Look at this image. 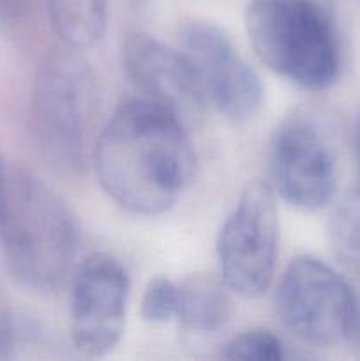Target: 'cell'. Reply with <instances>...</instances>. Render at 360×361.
Instances as JSON below:
<instances>
[{"label": "cell", "instance_id": "4", "mask_svg": "<svg viewBox=\"0 0 360 361\" xmlns=\"http://www.w3.org/2000/svg\"><path fill=\"white\" fill-rule=\"evenodd\" d=\"M80 49H60L37 67L32 118L42 154L52 166L74 173L83 166L94 106V76Z\"/></svg>", "mask_w": 360, "mask_h": 361}, {"label": "cell", "instance_id": "6", "mask_svg": "<svg viewBox=\"0 0 360 361\" xmlns=\"http://www.w3.org/2000/svg\"><path fill=\"white\" fill-rule=\"evenodd\" d=\"M219 277L242 298H260L274 281L279 254V214L274 190L251 182L226 217L217 243Z\"/></svg>", "mask_w": 360, "mask_h": 361}, {"label": "cell", "instance_id": "12", "mask_svg": "<svg viewBox=\"0 0 360 361\" xmlns=\"http://www.w3.org/2000/svg\"><path fill=\"white\" fill-rule=\"evenodd\" d=\"M49 20L69 48L85 49L102 39L108 25V0H46Z\"/></svg>", "mask_w": 360, "mask_h": 361}, {"label": "cell", "instance_id": "3", "mask_svg": "<svg viewBox=\"0 0 360 361\" xmlns=\"http://www.w3.org/2000/svg\"><path fill=\"white\" fill-rule=\"evenodd\" d=\"M246 32L258 59L295 87L321 92L337 80V35L314 0H251Z\"/></svg>", "mask_w": 360, "mask_h": 361}, {"label": "cell", "instance_id": "8", "mask_svg": "<svg viewBox=\"0 0 360 361\" xmlns=\"http://www.w3.org/2000/svg\"><path fill=\"white\" fill-rule=\"evenodd\" d=\"M272 190L300 212H320L337 189V166L327 140L306 116L277 123L268 145Z\"/></svg>", "mask_w": 360, "mask_h": 361}, {"label": "cell", "instance_id": "7", "mask_svg": "<svg viewBox=\"0 0 360 361\" xmlns=\"http://www.w3.org/2000/svg\"><path fill=\"white\" fill-rule=\"evenodd\" d=\"M179 51L189 63L207 104L232 122L256 116L263 104V83L224 30L208 21H189L179 32Z\"/></svg>", "mask_w": 360, "mask_h": 361}, {"label": "cell", "instance_id": "9", "mask_svg": "<svg viewBox=\"0 0 360 361\" xmlns=\"http://www.w3.org/2000/svg\"><path fill=\"white\" fill-rule=\"evenodd\" d=\"M129 275L106 252L85 257L71 286V342L87 358H101L116 348L126 328Z\"/></svg>", "mask_w": 360, "mask_h": 361}, {"label": "cell", "instance_id": "11", "mask_svg": "<svg viewBox=\"0 0 360 361\" xmlns=\"http://www.w3.org/2000/svg\"><path fill=\"white\" fill-rule=\"evenodd\" d=\"M232 317L228 286L221 277L196 274L179 282L175 321L182 334L203 338L215 335Z\"/></svg>", "mask_w": 360, "mask_h": 361}, {"label": "cell", "instance_id": "1", "mask_svg": "<svg viewBox=\"0 0 360 361\" xmlns=\"http://www.w3.org/2000/svg\"><path fill=\"white\" fill-rule=\"evenodd\" d=\"M94 169L99 185L120 208L154 217L172 210L189 189L196 154L179 116L148 99H134L102 127Z\"/></svg>", "mask_w": 360, "mask_h": 361}, {"label": "cell", "instance_id": "15", "mask_svg": "<svg viewBox=\"0 0 360 361\" xmlns=\"http://www.w3.org/2000/svg\"><path fill=\"white\" fill-rule=\"evenodd\" d=\"M179 302V282L166 277H155L145 288L141 296V316L152 324H166L175 321Z\"/></svg>", "mask_w": 360, "mask_h": 361}, {"label": "cell", "instance_id": "2", "mask_svg": "<svg viewBox=\"0 0 360 361\" xmlns=\"http://www.w3.org/2000/svg\"><path fill=\"white\" fill-rule=\"evenodd\" d=\"M80 231L74 215L44 182L9 168L0 197V249L20 284L56 291L74 268Z\"/></svg>", "mask_w": 360, "mask_h": 361}, {"label": "cell", "instance_id": "13", "mask_svg": "<svg viewBox=\"0 0 360 361\" xmlns=\"http://www.w3.org/2000/svg\"><path fill=\"white\" fill-rule=\"evenodd\" d=\"M328 243L335 259L360 275V187L348 190L328 221Z\"/></svg>", "mask_w": 360, "mask_h": 361}, {"label": "cell", "instance_id": "5", "mask_svg": "<svg viewBox=\"0 0 360 361\" xmlns=\"http://www.w3.org/2000/svg\"><path fill=\"white\" fill-rule=\"evenodd\" d=\"M275 314L288 331L313 345L353 337L360 302L344 277L313 256L289 261L274 296Z\"/></svg>", "mask_w": 360, "mask_h": 361}, {"label": "cell", "instance_id": "10", "mask_svg": "<svg viewBox=\"0 0 360 361\" xmlns=\"http://www.w3.org/2000/svg\"><path fill=\"white\" fill-rule=\"evenodd\" d=\"M124 71L148 101L196 122L207 106L203 92L179 49H172L145 32H129L122 42Z\"/></svg>", "mask_w": 360, "mask_h": 361}, {"label": "cell", "instance_id": "16", "mask_svg": "<svg viewBox=\"0 0 360 361\" xmlns=\"http://www.w3.org/2000/svg\"><path fill=\"white\" fill-rule=\"evenodd\" d=\"M14 342H16L14 317L0 286V360L9 358L11 351L14 349Z\"/></svg>", "mask_w": 360, "mask_h": 361}, {"label": "cell", "instance_id": "14", "mask_svg": "<svg viewBox=\"0 0 360 361\" xmlns=\"http://www.w3.org/2000/svg\"><path fill=\"white\" fill-rule=\"evenodd\" d=\"M221 358L247 361H279L286 356L284 344L268 330L254 328L229 338L221 349Z\"/></svg>", "mask_w": 360, "mask_h": 361}, {"label": "cell", "instance_id": "18", "mask_svg": "<svg viewBox=\"0 0 360 361\" xmlns=\"http://www.w3.org/2000/svg\"><path fill=\"white\" fill-rule=\"evenodd\" d=\"M353 145H355L356 161H359V166H360V109L359 113H356L355 126H353Z\"/></svg>", "mask_w": 360, "mask_h": 361}, {"label": "cell", "instance_id": "19", "mask_svg": "<svg viewBox=\"0 0 360 361\" xmlns=\"http://www.w3.org/2000/svg\"><path fill=\"white\" fill-rule=\"evenodd\" d=\"M7 173H9V168H7L6 161H4V159H2V155H0V197H2V190H4V185H6Z\"/></svg>", "mask_w": 360, "mask_h": 361}, {"label": "cell", "instance_id": "17", "mask_svg": "<svg viewBox=\"0 0 360 361\" xmlns=\"http://www.w3.org/2000/svg\"><path fill=\"white\" fill-rule=\"evenodd\" d=\"M27 0H0V27L14 23L23 14Z\"/></svg>", "mask_w": 360, "mask_h": 361}]
</instances>
